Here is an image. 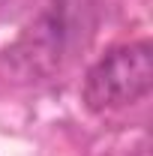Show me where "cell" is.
<instances>
[{"label":"cell","instance_id":"obj_1","mask_svg":"<svg viewBox=\"0 0 153 156\" xmlns=\"http://www.w3.org/2000/svg\"><path fill=\"white\" fill-rule=\"evenodd\" d=\"M153 90V48L147 39L108 48L81 81V102L90 114L123 111Z\"/></svg>","mask_w":153,"mask_h":156},{"label":"cell","instance_id":"obj_2","mask_svg":"<svg viewBox=\"0 0 153 156\" xmlns=\"http://www.w3.org/2000/svg\"><path fill=\"white\" fill-rule=\"evenodd\" d=\"M69 6L72 3H63V0L51 3L3 51L0 66H6L12 75L24 78V81H36V78H45L54 69H60L63 54L75 42V21L69 15Z\"/></svg>","mask_w":153,"mask_h":156}]
</instances>
